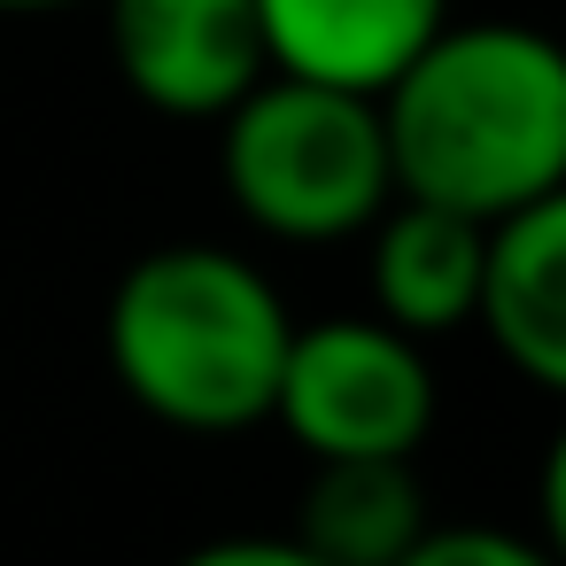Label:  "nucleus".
<instances>
[{
    "label": "nucleus",
    "mask_w": 566,
    "mask_h": 566,
    "mask_svg": "<svg viewBox=\"0 0 566 566\" xmlns=\"http://www.w3.org/2000/svg\"><path fill=\"white\" fill-rule=\"evenodd\" d=\"M373 109L403 202L496 226L566 179V55L527 24H442Z\"/></svg>",
    "instance_id": "f257e3e1"
},
{
    "label": "nucleus",
    "mask_w": 566,
    "mask_h": 566,
    "mask_svg": "<svg viewBox=\"0 0 566 566\" xmlns=\"http://www.w3.org/2000/svg\"><path fill=\"white\" fill-rule=\"evenodd\" d=\"M287 334L295 318L280 287L249 256L210 241H171L125 264L102 318L117 388L179 434L264 427L287 365Z\"/></svg>",
    "instance_id": "f03ea898"
},
{
    "label": "nucleus",
    "mask_w": 566,
    "mask_h": 566,
    "mask_svg": "<svg viewBox=\"0 0 566 566\" xmlns=\"http://www.w3.org/2000/svg\"><path fill=\"white\" fill-rule=\"evenodd\" d=\"M218 125L226 195L272 241H349L396 202L380 109L365 94L264 71Z\"/></svg>",
    "instance_id": "7ed1b4c3"
},
{
    "label": "nucleus",
    "mask_w": 566,
    "mask_h": 566,
    "mask_svg": "<svg viewBox=\"0 0 566 566\" xmlns=\"http://www.w3.org/2000/svg\"><path fill=\"white\" fill-rule=\"evenodd\" d=\"M272 419L311 458H411L434 427V373L388 318H318L287 334Z\"/></svg>",
    "instance_id": "20e7f679"
},
{
    "label": "nucleus",
    "mask_w": 566,
    "mask_h": 566,
    "mask_svg": "<svg viewBox=\"0 0 566 566\" xmlns=\"http://www.w3.org/2000/svg\"><path fill=\"white\" fill-rule=\"evenodd\" d=\"M125 86L164 117H226L272 63L256 0H102Z\"/></svg>",
    "instance_id": "39448f33"
},
{
    "label": "nucleus",
    "mask_w": 566,
    "mask_h": 566,
    "mask_svg": "<svg viewBox=\"0 0 566 566\" xmlns=\"http://www.w3.org/2000/svg\"><path fill=\"white\" fill-rule=\"evenodd\" d=\"M450 24L442 0H256L264 63L280 78L380 102L388 78Z\"/></svg>",
    "instance_id": "423d86ee"
},
{
    "label": "nucleus",
    "mask_w": 566,
    "mask_h": 566,
    "mask_svg": "<svg viewBox=\"0 0 566 566\" xmlns=\"http://www.w3.org/2000/svg\"><path fill=\"white\" fill-rule=\"evenodd\" d=\"M473 326L496 342V357L520 380L566 388V202L558 195L489 226Z\"/></svg>",
    "instance_id": "0eeeda50"
},
{
    "label": "nucleus",
    "mask_w": 566,
    "mask_h": 566,
    "mask_svg": "<svg viewBox=\"0 0 566 566\" xmlns=\"http://www.w3.org/2000/svg\"><path fill=\"white\" fill-rule=\"evenodd\" d=\"M373 318H388L396 334L411 342H434V334H458L473 326V295H481V249H489V226L481 218H458V210H434V202H388L373 226Z\"/></svg>",
    "instance_id": "6e6552de"
},
{
    "label": "nucleus",
    "mask_w": 566,
    "mask_h": 566,
    "mask_svg": "<svg viewBox=\"0 0 566 566\" xmlns=\"http://www.w3.org/2000/svg\"><path fill=\"white\" fill-rule=\"evenodd\" d=\"M427 527L434 520L411 458H318L287 535L326 566H396Z\"/></svg>",
    "instance_id": "1a4fd4ad"
},
{
    "label": "nucleus",
    "mask_w": 566,
    "mask_h": 566,
    "mask_svg": "<svg viewBox=\"0 0 566 566\" xmlns=\"http://www.w3.org/2000/svg\"><path fill=\"white\" fill-rule=\"evenodd\" d=\"M396 566H558L543 543L512 535V527H481V520H458V527H427Z\"/></svg>",
    "instance_id": "9d476101"
},
{
    "label": "nucleus",
    "mask_w": 566,
    "mask_h": 566,
    "mask_svg": "<svg viewBox=\"0 0 566 566\" xmlns=\"http://www.w3.org/2000/svg\"><path fill=\"white\" fill-rule=\"evenodd\" d=\"M179 566H326V558H311L295 535H218V543H195Z\"/></svg>",
    "instance_id": "9b49d317"
},
{
    "label": "nucleus",
    "mask_w": 566,
    "mask_h": 566,
    "mask_svg": "<svg viewBox=\"0 0 566 566\" xmlns=\"http://www.w3.org/2000/svg\"><path fill=\"white\" fill-rule=\"evenodd\" d=\"M48 9H86V0H0V17H48Z\"/></svg>",
    "instance_id": "f8f14e48"
}]
</instances>
